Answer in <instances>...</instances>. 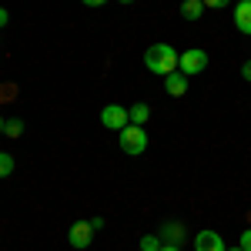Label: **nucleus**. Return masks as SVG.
I'll list each match as a JSON object with an SVG mask.
<instances>
[{"mask_svg": "<svg viewBox=\"0 0 251 251\" xmlns=\"http://www.w3.org/2000/svg\"><path fill=\"white\" fill-rule=\"evenodd\" d=\"M225 251H245V248H225Z\"/></svg>", "mask_w": 251, "mask_h": 251, "instance_id": "4be33fe9", "label": "nucleus"}, {"mask_svg": "<svg viewBox=\"0 0 251 251\" xmlns=\"http://www.w3.org/2000/svg\"><path fill=\"white\" fill-rule=\"evenodd\" d=\"M117 3H134V0H117Z\"/></svg>", "mask_w": 251, "mask_h": 251, "instance_id": "5701e85b", "label": "nucleus"}, {"mask_svg": "<svg viewBox=\"0 0 251 251\" xmlns=\"http://www.w3.org/2000/svg\"><path fill=\"white\" fill-rule=\"evenodd\" d=\"M10 171H14V157L7 151H0V177H10Z\"/></svg>", "mask_w": 251, "mask_h": 251, "instance_id": "4468645a", "label": "nucleus"}, {"mask_svg": "<svg viewBox=\"0 0 251 251\" xmlns=\"http://www.w3.org/2000/svg\"><path fill=\"white\" fill-rule=\"evenodd\" d=\"M117 144L124 154H144L148 151V131L141 124H127L124 131H117Z\"/></svg>", "mask_w": 251, "mask_h": 251, "instance_id": "f03ea898", "label": "nucleus"}, {"mask_svg": "<svg viewBox=\"0 0 251 251\" xmlns=\"http://www.w3.org/2000/svg\"><path fill=\"white\" fill-rule=\"evenodd\" d=\"M3 134L7 137H20L24 134V121H20V117H10V121L3 124Z\"/></svg>", "mask_w": 251, "mask_h": 251, "instance_id": "ddd939ff", "label": "nucleus"}, {"mask_svg": "<svg viewBox=\"0 0 251 251\" xmlns=\"http://www.w3.org/2000/svg\"><path fill=\"white\" fill-rule=\"evenodd\" d=\"M241 77L251 84V60H245V67H241Z\"/></svg>", "mask_w": 251, "mask_h": 251, "instance_id": "a211bd4d", "label": "nucleus"}, {"mask_svg": "<svg viewBox=\"0 0 251 251\" xmlns=\"http://www.w3.org/2000/svg\"><path fill=\"white\" fill-rule=\"evenodd\" d=\"M100 124H104L107 131H124V127L131 124V114H127L124 104H107V107L100 111Z\"/></svg>", "mask_w": 251, "mask_h": 251, "instance_id": "7ed1b4c3", "label": "nucleus"}, {"mask_svg": "<svg viewBox=\"0 0 251 251\" xmlns=\"http://www.w3.org/2000/svg\"><path fill=\"white\" fill-rule=\"evenodd\" d=\"M80 3H84V7H104L107 0H80Z\"/></svg>", "mask_w": 251, "mask_h": 251, "instance_id": "6ab92c4d", "label": "nucleus"}, {"mask_svg": "<svg viewBox=\"0 0 251 251\" xmlns=\"http://www.w3.org/2000/svg\"><path fill=\"white\" fill-rule=\"evenodd\" d=\"M204 10H208V7H204L201 0H181V17L184 20H201Z\"/></svg>", "mask_w": 251, "mask_h": 251, "instance_id": "9d476101", "label": "nucleus"}, {"mask_svg": "<svg viewBox=\"0 0 251 251\" xmlns=\"http://www.w3.org/2000/svg\"><path fill=\"white\" fill-rule=\"evenodd\" d=\"M181 238H184V228H181L177 221L161 225V241H168V245H181Z\"/></svg>", "mask_w": 251, "mask_h": 251, "instance_id": "1a4fd4ad", "label": "nucleus"}, {"mask_svg": "<svg viewBox=\"0 0 251 251\" xmlns=\"http://www.w3.org/2000/svg\"><path fill=\"white\" fill-rule=\"evenodd\" d=\"M204 67H208V54H204L201 47L184 50V54H181V60H177V71H181V74H188V77H191V74H201Z\"/></svg>", "mask_w": 251, "mask_h": 251, "instance_id": "20e7f679", "label": "nucleus"}, {"mask_svg": "<svg viewBox=\"0 0 251 251\" xmlns=\"http://www.w3.org/2000/svg\"><path fill=\"white\" fill-rule=\"evenodd\" d=\"M3 124H7V121H3V117H0V134H3Z\"/></svg>", "mask_w": 251, "mask_h": 251, "instance_id": "412c9836", "label": "nucleus"}, {"mask_svg": "<svg viewBox=\"0 0 251 251\" xmlns=\"http://www.w3.org/2000/svg\"><path fill=\"white\" fill-rule=\"evenodd\" d=\"M238 248H245V251H251V228H245V231L238 234Z\"/></svg>", "mask_w": 251, "mask_h": 251, "instance_id": "2eb2a0df", "label": "nucleus"}, {"mask_svg": "<svg viewBox=\"0 0 251 251\" xmlns=\"http://www.w3.org/2000/svg\"><path fill=\"white\" fill-rule=\"evenodd\" d=\"M67 241H71V248H91V241H94V225L91 221H74L71 225V231H67Z\"/></svg>", "mask_w": 251, "mask_h": 251, "instance_id": "39448f33", "label": "nucleus"}, {"mask_svg": "<svg viewBox=\"0 0 251 251\" xmlns=\"http://www.w3.org/2000/svg\"><path fill=\"white\" fill-rule=\"evenodd\" d=\"M194 251H225V238H221L218 231H198Z\"/></svg>", "mask_w": 251, "mask_h": 251, "instance_id": "0eeeda50", "label": "nucleus"}, {"mask_svg": "<svg viewBox=\"0 0 251 251\" xmlns=\"http://www.w3.org/2000/svg\"><path fill=\"white\" fill-rule=\"evenodd\" d=\"M188 74H181V71H174V74H168V77H164V91H168V94L171 97H184L188 94Z\"/></svg>", "mask_w": 251, "mask_h": 251, "instance_id": "6e6552de", "label": "nucleus"}, {"mask_svg": "<svg viewBox=\"0 0 251 251\" xmlns=\"http://www.w3.org/2000/svg\"><path fill=\"white\" fill-rule=\"evenodd\" d=\"M177 60H181V54L174 50L171 44H151L144 50V67L151 74H161V77H168V74L177 71Z\"/></svg>", "mask_w": 251, "mask_h": 251, "instance_id": "f257e3e1", "label": "nucleus"}, {"mask_svg": "<svg viewBox=\"0 0 251 251\" xmlns=\"http://www.w3.org/2000/svg\"><path fill=\"white\" fill-rule=\"evenodd\" d=\"M161 251H181L177 245H161Z\"/></svg>", "mask_w": 251, "mask_h": 251, "instance_id": "aec40b11", "label": "nucleus"}, {"mask_svg": "<svg viewBox=\"0 0 251 251\" xmlns=\"http://www.w3.org/2000/svg\"><path fill=\"white\" fill-rule=\"evenodd\" d=\"M7 24H10V10H7V7H0V30H3Z\"/></svg>", "mask_w": 251, "mask_h": 251, "instance_id": "f3484780", "label": "nucleus"}, {"mask_svg": "<svg viewBox=\"0 0 251 251\" xmlns=\"http://www.w3.org/2000/svg\"><path fill=\"white\" fill-rule=\"evenodd\" d=\"M234 27H238V34L251 37V0H238L234 3Z\"/></svg>", "mask_w": 251, "mask_h": 251, "instance_id": "423d86ee", "label": "nucleus"}, {"mask_svg": "<svg viewBox=\"0 0 251 251\" xmlns=\"http://www.w3.org/2000/svg\"><path fill=\"white\" fill-rule=\"evenodd\" d=\"M127 114H131V124H141V127H144L148 117H151V107H148V104H131Z\"/></svg>", "mask_w": 251, "mask_h": 251, "instance_id": "9b49d317", "label": "nucleus"}, {"mask_svg": "<svg viewBox=\"0 0 251 251\" xmlns=\"http://www.w3.org/2000/svg\"><path fill=\"white\" fill-rule=\"evenodd\" d=\"M161 234H141V251H161Z\"/></svg>", "mask_w": 251, "mask_h": 251, "instance_id": "f8f14e48", "label": "nucleus"}, {"mask_svg": "<svg viewBox=\"0 0 251 251\" xmlns=\"http://www.w3.org/2000/svg\"><path fill=\"white\" fill-rule=\"evenodd\" d=\"M201 3H204V7H211V10H225L231 0H201Z\"/></svg>", "mask_w": 251, "mask_h": 251, "instance_id": "dca6fc26", "label": "nucleus"}]
</instances>
